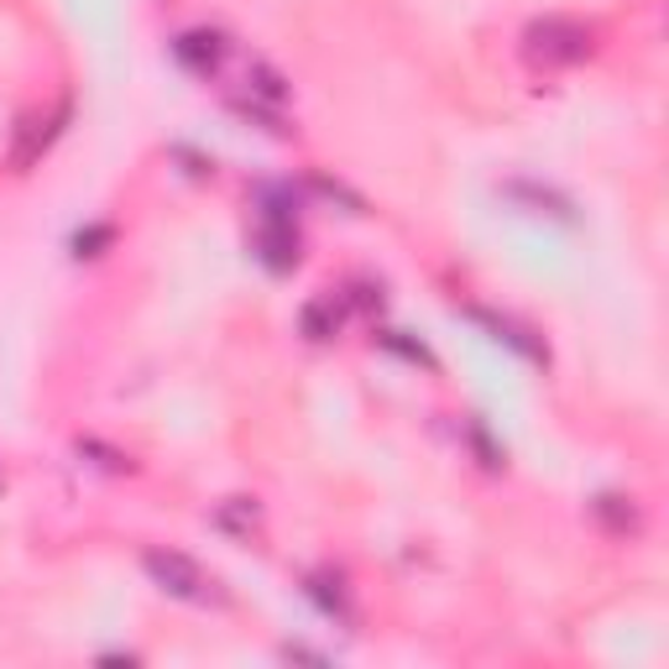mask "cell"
Here are the masks:
<instances>
[{"label":"cell","instance_id":"cell-1","mask_svg":"<svg viewBox=\"0 0 669 669\" xmlns=\"http://www.w3.org/2000/svg\"><path fill=\"white\" fill-rule=\"evenodd\" d=\"M524 58L533 69H571L580 58H591V32L571 16H544V22H528L524 32Z\"/></svg>","mask_w":669,"mask_h":669},{"label":"cell","instance_id":"cell-2","mask_svg":"<svg viewBox=\"0 0 669 669\" xmlns=\"http://www.w3.org/2000/svg\"><path fill=\"white\" fill-rule=\"evenodd\" d=\"M142 571L163 586L167 597H178V601H199V607H210V601H220V586H215V575H204L199 565H193L189 554H178V550H146L142 554Z\"/></svg>","mask_w":669,"mask_h":669},{"label":"cell","instance_id":"cell-3","mask_svg":"<svg viewBox=\"0 0 669 669\" xmlns=\"http://www.w3.org/2000/svg\"><path fill=\"white\" fill-rule=\"evenodd\" d=\"M257 257L272 272L298 267V231H293V204L283 193H262V220H257Z\"/></svg>","mask_w":669,"mask_h":669},{"label":"cell","instance_id":"cell-4","mask_svg":"<svg viewBox=\"0 0 669 669\" xmlns=\"http://www.w3.org/2000/svg\"><path fill=\"white\" fill-rule=\"evenodd\" d=\"M173 58H178L189 73L210 79V73L225 69V58H231V37L215 32V26H193V32H184V37L173 43Z\"/></svg>","mask_w":669,"mask_h":669},{"label":"cell","instance_id":"cell-5","mask_svg":"<svg viewBox=\"0 0 669 669\" xmlns=\"http://www.w3.org/2000/svg\"><path fill=\"white\" fill-rule=\"evenodd\" d=\"M345 319H351V309H345L340 293H319V298H309L304 314H298V325H304L309 340H334V334L345 330Z\"/></svg>","mask_w":669,"mask_h":669},{"label":"cell","instance_id":"cell-6","mask_svg":"<svg viewBox=\"0 0 669 669\" xmlns=\"http://www.w3.org/2000/svg\"><path fill=\"white\" fill-rule=\"evenodd\" d=\"M240 99H257V105H278L283 110V99H287V79L272 63H262V58H251L246 63V95Z\"/></svg>","mask_w":669,"mask_h":669},{"label":"cell","instance_id":"cell-7","mask_svg":"<svg viewBox=\"0 0 669 669\" xmlns=\"http://www.w3.org/2000/svg\"><path fill=\"white\" fill-rule=\"evenodd\" d=\"M466 314H471L477 325H486V330L497 334V340H507V345H513L518 356H528V361H544V345H539V340H528V330H518L513 319H497V314H486V309H466Z\"/></svg>","mask_w":669,"mask_h":669},{"label":"cell","instance_id":"cell-8","mask_svg":"<svg viewBox=\"0 0 669 669\" xmlns=\"http://www.w3.org/2000/svg\"><path fill=\"white\" fill-rule=\"evenodd\" d=\"M309 597L330 612V618H340V622H351V597H345V580L340 575H330V571H319V575H309Z\"/></svg>","mask_w":669,"mask_h":669},{"label":"cell","instance_id":"cell-9","mask_svg":"<svg viewBox=\"0 0 669 669\" xmlns=\"http://www.w3.org/2000/svg\"><path fill=\"white\" fill-rule=\"evenodd\" d=\"M597 518L612 528V533H633V528H638V507L627 497H597Z\"/></svg>","mask_w":669,"mask_h":669},{"label":"cell","instance_id":"cell-10","mask_svg":"<svg viewBox=\"0 0 669 669\" xmlns=\"http://www.w3.org/2000/svg\"><path fill=\"white\" fill-rule=\"evenodd\" d=\"M52 131H58V126H48V120H26V126H22V142H16V152H11V163L26 167L32 157H37V152H43V146L52 142Z\"/></svg>","mask_w":669,"mask_h":669},{"label":"cell","instance_id":"cell-11","mask_svg":"<svg viewBox=\"0 0 669 669\" xmlns=\"http://www.w3.org/2000/svg\"><path fill=\"white\" fill-rule=\"evenodd\" d=\"M215 524H220V528H231V533H240V539H246V533L257 528V502H251V497H231V502H225V507L215 513Z\"/></svg>","mask_w":669,"mask_h":669},{"label":"cell","instance_id":"cell-12","mask_svg":"<svg viewBox=\"0 0 669 669\" xmlns=\"http://www.w3.org/2000/svg\"><path fill=\"white\" fill-rule=\"evenodd\" d=\"M340 298H345V309L351 314H377L383 309V287H372V283H345L340 287Z\"/></svg>","mask_w":669,"mask_h":669},{"label":"cell","instance_id":"cell-13","mask_svg":"<svg viewBox=\"0 0 669 669\" xmlns=\"http://www.w3.org/2000/svg\"><path fill=\"white\" fill-rule=\"evenodd\" d=\"M105 240H110V231H105V225H95V231H79V236H73V257H99L95 246H105Z\"/></svg>","mask_w":669,"mask_h":669}]
</instances>
